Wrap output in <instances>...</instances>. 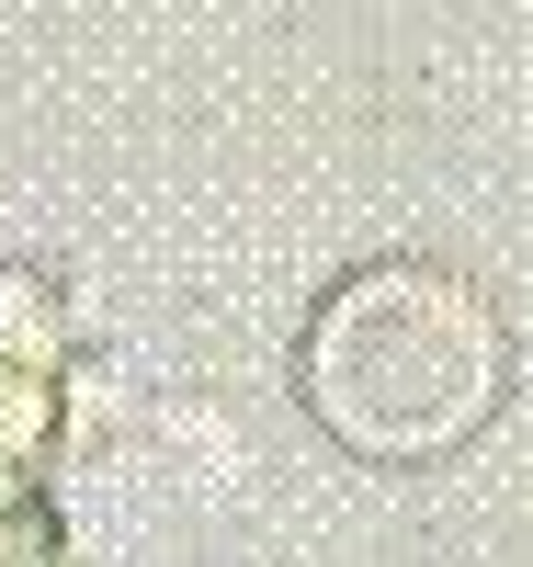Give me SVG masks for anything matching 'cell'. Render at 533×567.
Wrapping results in <instances>:
<instances>
[{"label": "cell", "instance_id": "1", "mask_svg": "<svg viewBox=\"0 0 533 567\" xmlns=\"http://www.w3.org/2000/svg\"><path fill=\"white\" fill-rule=\"evenodd\" d=\"M500 307L454 261H363L307 318V409L375 465L465 443L500 398Z\"/></svg>", "mask_w": 533, "mask_h": 567}, {"label": "cell", "instance_id": "2", "mask_svg": "<svg viewBox=\"0 0 533 567\" xmlns=\"http://www.w3.org/2000/svg\"><path fill=\"white\" fill-rule=\"evenodd\" d=\"M23 523V511H0V567H12V545H34V534H12Z\"/></svg>", "mask_w": 533, "mask_h": 567}]
</instances>
